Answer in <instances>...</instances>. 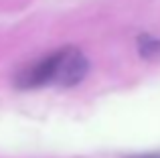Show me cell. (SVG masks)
I'll return each mask as SVG.
<instances>
[{
  "mask_svg": "<svg viewBox=\"0 0 160 158\" xmlns=\"http://www.w3.org/2000/svg\"><path fill=\"white\" fill-rule=\"evenodd\" d=\"M132 158H160V152H158V154H142V156H132Z\"/></svg>",
  "mask_w": 160,
  "mask_h": 158,
  "instance_id": "cell-3",
  "label": "cell"
},
{
  "mask_svg": "<svg viewBox=\"0 0 160 158\" xmlns=\"http://www.w3.org/2000/svg\"><path fill=\"white\" fill-rule=\"evenodd\" d=\"M140 49H142V55H152V53L160 51V41L152 39L148 35H142L140 37Z\"/></svg>",
  "mask_w": 160,
  "mask_h": 158,
  "instance_id": "cell-2",
  "label": "cell"
},
{
  "mask_svg": "<svg viewBox=\"0 0 160 158\" xmlns=\"http://www.w3.org/2000/svg\"><path fill=\"white\" fill-rule=\"evenodd\" d=\"M53 59H55L53 83H57V85H63V87L77 85V83L87 75L89 63H87L85 55H83L79 49L65 47V49H61V51H55Z\"/></svg>",
  "mask_w": 160,
  "mask_h": 158,
  "instance_id": "cell-1",
  "label": "cell"
}]
</instances>
